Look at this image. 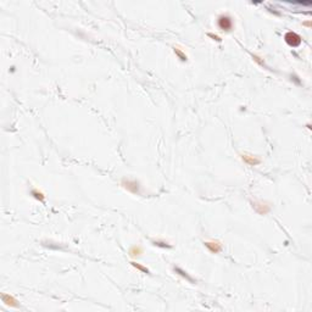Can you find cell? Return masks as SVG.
Instances as JSON below:
<instances>
[{
    "label": "cell",
    "mask_w": 312,
    "mask_h": 312,
    "mask_svg": "<svg viewBox=\"0 0 312 312\" xmlns=\"http://www.w3.org/2000/svg\"><path fill=\"white\" fill-rule=\"evenodd\" d=\"M284 39H285V43L289 45V46H293V48H296L301 44V37L295 33V32H288L285 33L284 36Z\"/></svg>",
    "instance_id": "cell-1"
},
{
    "label": "cell",
    "mask_w": 312,
    "mask_h": 312,
    "mask_svg": "<svg viewBox=\"0 0 312 312\" xmlns=\"http://www.w3.org/2000/svg\"><path fill=\"white\" fill-rule=\"evenodd\" d=\"M218 27H220L222 30H231L232 27H233V22H232V18L227 15H222L218 17Z\"/></svg>",
    "instance_id": "cell-2"
},
{
    "label": "cell",
    "mask_w": 312,
    "mask_h": 312,
    "mask_svg": "<svg viewBox=\"0 0 312 312\" xmlns=\"http://www.w3.org/2000/svg\"><path fill=\"white\" fill-rule=\"evenodd\" d=\"M204 244H205V246L209 249L212 254H217V253H220L222 250V245H221L220 241H206Z\"/></svg>",
    "instance_id": "cell-3"
},
{
    "label": "cell",
    "mask_w": 312,
    "mask_h": 312,
    "mask_svg": "<svg viewBox=\"0 0 312 312\" xmlns=\"http://www.w3.org/2000/svg\"><path fill=\"white\" fill-rule=\"evenodd\" d=\"M241 159H243V161L244 162H246L247 165H250V166H256V165H259L260 164V159H256L255 156H253V155H243L241 156Z\"/></svg>",
    "instance_id": "cell-4"
},
{
    "label": "cell",
    "mask_w": 312,
    "mask_h": 312,
    "mask_svg": "<svg viewBox=\"0 0 312 312\" xmlns=\"http://www.w3.org/2000/svg\"><path fill=\"white\" fill-rule=\"evenodd\" d=\"M123 184H124V188L128 189V190L132 192V193H138V190H139L138 183H137L135 180H127V182L124 180Z\"/></svg>",
    "instance_id": "cell-5"
},
{
    "label": "cell",
    "mask_w": 312,
    "mask_h": 312,
    "mask_svg": "<svg viewBox=\"0 0 312 312\" xmlns=\"http://www.w3.org/2000/svg\"><path fill=\"white\" fill-rule=\"evenodd\" d=\"M254 206H255L256 211H257L260 215H266V213L269 211V206H268V205H262V204H260V205H254Z\"/></svg>",
    "instance_id": "cell-6"
},
{
    "label": "cell",
    "mask_w": 312,
    "mask_h": 312,
    "mask_svg": "<svg viewBox=\"0 0 312 312\" xmlns=\"http://www.w3.org/2000/svg\"><path fill=\"white\" fill-rule=\"evenodd\" d=\"M174 271H176V272H177V273H178V274H179V275H182V277H184V278H185V279H186V280H189V282H190V283H195V280H194V279H193V278H192V277H189V275H188V274H186V272H184V271H183V269H180V268H178V267H176V268H174Z\"/></svg>",
    "instance_id": "cell-7"
},
{
    "label": "cell",
    "mask_w": 312,
    "mask_h": 312,
    "mask_svg": "<svg viewBox=\"0 0 312 312\" xmlns=\"http://www.w3.org/2000/svg\"><path fill=\"white\" fill-rule=\"evenodd\" d=\"M3 301L6 304V305H10V306H17V304H15V302H17L12 296H10V295H3Z\"/></svg>",
    "instance_id": "cell-8"
},
{
    "label": "cell",
    "mask_w": 312,
    "mask_h": 312,
    "mask_svg": "<svg viewBox=\"0 0 312 312\" xmlns=\"http://www.w3.org/2000/svg\"><path fill=\"white\" fill-rule=\"evenodd\" d=\"M129 254H131V256H132V257H137V256H139V255L142 254V247H140V246H133V247L131 249Z\"/></svg>",
    "instance_id": "cell-9"
},
{
    "label": "cell",
    "mask_w": 312,
    "mask_h": 312,
    "mask_svg": "<svg viewBox=\"0 0 312 312\" xmlns=\"http://www.w3.org/2000/svg\"><path fill=\"white\" fill-rule=\"evenodd\" d=\"M174 53H176V55H177L182 61H186V55H185L184 53H182L178 48H174Z\"/></svg>",
    "instance_id": "cell-10"
},
{
    "label": "cell",
    "mask_w": 312,
    "mask_h": 312,
    "mask_svg": "<svg viewBox=\"0 0 312 312\" xmlns=\"http://www.w3.org/2000/svg\"><path fill=\"white\" fill-rule=\"evenodd\" d=\"M32 195L37 199V200H40V201H43L44 200V195H43V193L42 192H38V190H32Z\"/></svg>",
    "instance_id": "cell-11"
},
{
    "label": "cell",
    "mask_w": 312,
    "mask_h": 312,
    "mask_svg": "<svg viewBox=\"0 0 312 312\" xmlns=\"http://www.w3.org/2000/svg\"><path fill=\"white\" fill-rule=\"evenodd\" d=\"M131 263H132V266H133V267H135L137 269L142 271L143 273H149V269H148V268H145V267H143L142 265H139V263H135V262H131Z\"/></svg>",
    "instance_id": "cell-12"
},
{
    "label": "cell",
    "mask_w": 312,
    "mask_h": 312,
    "mask_svg": "<svg viewBox=\"0 0 312 312\" xmlns=\"http://www.w3.org/2000/svg\"><path fill=\"white\" fill-rule=\"evenodd\" d=\"M154 245L156 246H161V247H171V245H168L165 241H154Z\"/></svg>",
    "instance_id": "cell-13"
},
{
    "label": "cell",
    "mask_w": 312,
    "mask_h": 312,
    "mask_svg": "<svg viewBox=\"0 0 312 312\" xmlns=\"http://www.w3.org/2000/svg\"><path fill=\"white\" fill-rule=\"evenodd\" d=\"M209 37H211L213 40H216V42H221V38L220 37H217V36H213V34H211V33H209Z\"/></svg>",
    "instance_id": "cell-14"
}]
</instances>
